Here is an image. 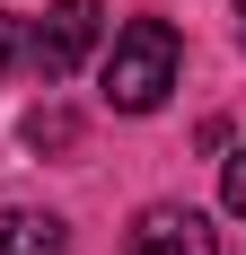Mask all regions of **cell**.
I'll return each instance as SVG.
<instances>
[{
	"label": "cell",
	"mask_w": 246,
	"mask_h": 255,
	"mask_svg": "<svg viewBox=\"0 0 246 255\" xmlns=\"http://www.w3.org/2000/svg\"><path fill=\"white\" fill-rule=\"evenodd\" d=\"M176 62H185V44H176L167 18L115 26V44H106V106L115 115H158L167 88H176Z\"/></svg>",
	"instance_id": "6da1fadb"
},
{
	"label": "cell",
	"mask_w": 246,
	"mask_h": 255,
	"mask_svg": "<svg viewBox=\"0 0 246 255\" xmlns=\"http://www.w3.org/2000/svg\"><path fill=\"white\" fill-rule=\"evenodd\" d=\"M238 44H246V0H238Z\"/></svg>",
	"instance_id": "ba28073f"
},
{
	"label": "cell",
	"mask_w": 246,
	"mask_h": 255,
	"mask_svg": "<svg viewBox=\"0 0 246 255\" xmlns=\"http://www.w3.org/2000/svg\"><path fill=\"white\" fill-rule=\"evenodd\" d=\"M220 203L246 220V150H229V158H220Z\"/></svg>",
	"instance_id": "8992f818"
},
{
	"label": "cell",
	"mask_w": 246,
	"mask_h": 255,
	"mask_svg": "<svg viewBox=\"0 0 246 255\" xmlns=\"http://www.w3.org/2000/svg\"><path fill=\"white\" fill-rule=\"evenodd\" d=\"M18 62H35V35L18 18H0V71H18Z\"/></svg>",
	"instance_id": "52a82bcc"
},
{
	"label": "cell",
	"mask_w": 246,
	"mask_h": 255,
	"mask_svg": "<svg viewBox=\"0 0 246 255\" xmlns=\"http://www.w3.org/2000/svg\"><path fill=\"white\" fill-rule=\"evenodd\" d=\"M97 35H106V9H97V0H53L44 26H35V71H44V79H71L79 62L97 53Z\"/></svg>",
	"instance_id": "7a4b0ae2"
},
{
	"label": "cell",
	"mask_w": 246,
	"mask_h": 255,
	"mask_svg": "<svg viewBox=\"0 0 246 255\" xmlns=\"http://www.w3.org/2000/svg\"><path fill=\"white\" fill-rule=\"evenodd\" d=\"M71 141H79V124L62 106H35V115H26V150H71Z\"/></svg>",
	"instance_id": "5b68a950"
},
{
	"label": "cell",
	"mask_w": 246,
	"mask_h": 255,
	"mask_svg": "<svg viewBox=\"0 0 246 255\" xmlns=\"http://www.w3.org/2000/svg\"><path fill=\"white\" fill-rule=\"evenodd\" d=\"M0 255H71V229L53 211H0Z\"/></svg>",
	"instance_id": "277c9868"
},
{
	"label": "cell",
	"mask_w": 246,
	"mask_h": 255,
	"mask_svg": "<svg viewBox=\"0 0 246 255\" xmlns=\"http://www.w3.org/2000/svg\"><path fill=\"white\" fill-rule=\"evenodd\" d=\"M132 255H220V229L194 203H149L132 220Z\"/></svg>",
	"instance_id": "3957f363"
}]
</instances>
